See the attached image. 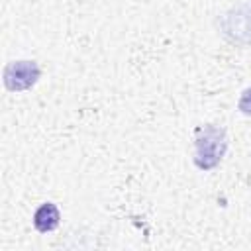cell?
Returning a JSON list of instances; mask_svg holds the SVG:
<instances>
[{"label":"cell","mask_w":251,"mask_h":251,"mask_svg":"<svg viewBox=\"0 0 251 251\" xmlns=\"http://www.w3.org/2000/svg\"><path fill=\"white\" fill-rule=\"evenodd\" d=\"M227 149L226 129L220 126H204L194 139V165L202 171H210L220 165Z\"/></svg>","instance_id":"6da1fadb"},{"label":"cell","mask_w":251,"mask_h":251,"mask_svg":"<svg viewBox=\"0 0 251 251\" xmlns=\"http://www.w3.org/2000/svg\"><path fill=\"white\" fill-rule=\"evenodd\" d=\"M41 69L35 61H12L4 69V86L12 92L29 90L39 80Z\"/></svg>","instance_id":"7a4b0ae2"},{"label":"cell","mask_w":251,"mask_h":251,"mask_svg":"<svg viewBox=\"0 0 251 251\" xmlns=\"http://www.w3.org/2000/svg\"><path fill=\"white\" fill-rule=\"evenodd\" d=\"M59 220H61V214H59V208L53 204V202H45L41 204L35 214H33V226L37 231L41 233H47V231H53L57 226H59Z\"/></svg>","instance_id":"3957f363"},{"label":"cell","mask_w":251,"mask_h":251,"mask_svg":"<svg viewBox=\"0 0 251 251\" xmlns=\"http://www.w3.org/2000/svg\"><path fill=\"white\" fill-rule=\"evenodd\" d=\"M237 110L245 116H251V86L245 88L239 96V102H237Z\"/></svg>","instance_id":"277c9868"}]
</instances>
